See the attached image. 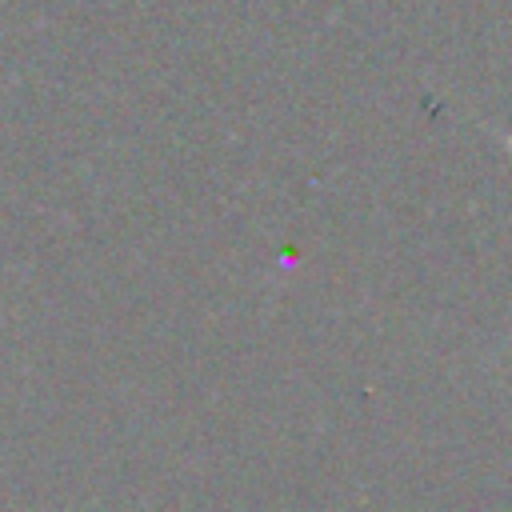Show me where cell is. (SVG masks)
Returning <instances> with one entry per match:
<instances>
[{"label": "cell", "instance_id": "1", "mask_svg": "<svg viewBox=\"0 0 512 512\" xmlns=\"http://www.w3.org/2000/svg\"><path fill=\"white\" fill-rule=\"evenodd\" d=\"M508 148H512V136H508Z\"/></svg>", "mask_w": 512, "mask_h": 512}]
</instances>
